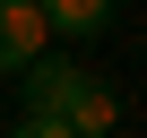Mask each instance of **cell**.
Here are the masks:
<instances>
[{"instance_id":"cell-3","label":"cell","mask_w":147,"mask_h":138,"mask_svg":"<svg viewBox=\"0 0 147 138\" xmlns=\"http://www.w3.org/2000/svg\"><path fill=\"white\" fill-rule=\"evenodd\" d=\"M61 129H69V138H113V129H121V95H113L104 78H87V86H78V104L61 112Z\"/></svg>"},{"instance_id":"cell-5","label":"cell","mask_w":147,"mask_h":138,"mask_svg":"<svg viewBox=\"0 0 147 138\" xmlns=\"http://www.w3.org/2000/svg\"><path fill=\"white\" fill-rule=\"evenodd\" d=\"M9 138H69V129H61V121H26V112H18V129H9Z\"/></svg>"},{"instance_id":"cell-1","label":"cell","mask_w":147,"mask_h":138,"mask_svg":"<svg viewBox=\"0 0 147 138\" xmlns=\"http://www.w3.org/2000/svg\"><path fill=\"white\" fill-rule=\"evenodd\" d=\"M78 86H87V69H78V60L35 52V60L18 69V112H26V121H61L69 104H78Z\"/></svg>"},{"instance_id":"cell-4","label":"cell","mask_w":147,"mask_h":138,"mask_svg":"<svg viewBox=\"0 0 147 138\" xmlns=\"http://www.w3.org/2000/svg\"><path fill=\"white\" fill-rule=\"evenodd\" d=\"M35 9H43V26L69 35V43H87V35L113 26V0H35Z\"/></svg>"},{"instance_id":"cell-2","label":"cell","mask_w":147,"mask_h":138,"mask_svg":"<svg viewBox=\"0 0 147 138\" xmlns=\"http://www.w3.org/2000/svg\"><path fill=\"white\" fill-rule=\"evenodd\" d=\"M35 52H52V26H43V9H35V0H0V69L18 78Z\"/></svg>"}]
</instances>
